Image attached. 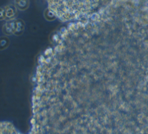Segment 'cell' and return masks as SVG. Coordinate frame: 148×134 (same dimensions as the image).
<instances>
[{
	"instance_id": "1",
	"label": "cell",
	"mask_w": 148,
	"mask_h": 134,
	"mask_svg": "<svg viewBox=\"0 0 148 134\" xmlns=\"http://www.w3.org/2000/svg\"><path fill=\"white\" fill-rule=\"evenodd\" d=\"M114 0H47L48 9L62 22L90 18L106 9Z\"/></svg>"
},
{
	"instance_id": "2",
	"label": "cell",
	"mask_w": 148,
	"mask_h": 134,
	"mask_svg": "<svg viewBox=\"0 0 148 134\" xmlns=\"http://www.w3.org/2000/svg\"><path fill=\"white\" fill-rule=\"evenodd\" d=\"M16 29V20L7 21L2 27V31L6 35L14 34Z\"/></svg>"
},
{
	"instance_id": "3",
	"label": "cell",
	"mask_w": 148,
	"mask_h": 134,
	"mask_svg": "<svg viewBox=\"0 0 148 134\" xmlns=\"http://www.w3.org/2000/svg\"><path fill=\"white\" fill-rule=\"evenodd\" d=\"M6 13V20H14L17 15V10L15 6L13 5H8L5 6Z\"/></svg>"
},
{
	"instance_id": "4",
	"label": "cell",
	"mask_w": 148,
	"mask_h": 134,
	"mask_svg": "<svg viewBox=\"0 0 148 134\" xmlns=\"http://www.w3.org/2000/svg\"><path fill=\"white\" fill-rule=\"evenodd\" d=\"M14 6L20 10L27 9L29 6V0H14Z\"/></svg>"
},
{
	"instance_id": "5",
	"label": "cell",
	"mask_w": 148,
	"mask_h": 134,
	"mask_svg": "<svg viewBox=\"0 0 148 134\" xmlns=\"http://www.w3.org/2000/svg\"><path fill=\"white\" fill-rule=\"evenodd\" d=\"M24 27H25L24 22L21 19H17L16 20V29L14 35L16 36H19L21 35L24 31Z\"/></svg>"
},
{
	"instance_id": "6",
	"label": "cell",
	"mask_w": 148,
	"mask_h": 134,
	"mask_svg": "<svg viewBox=\"0 0 148 134\" xmlns=\"http://www.w3.org/2000/svg\"><path fill=\"white\" fill-rule=\"evenodd\" d=\"M9 43V39L7 36H2L0 38V47H6Z\"/></svg>"
},
{
	"instance_id": "7",
	"label": "cell",
	"mask_w": 148,
	"mask_h": 134,
	"mask_svg": "<svg viewBox=\"0 0 148 134\" xmlns=\"http://www.w3.org/2000/svg\"><path fill=\"white\" fill-rule=\"evenodd\" d=\"M6 20V13H5V9L4 7L0 8V21Z\"/></svg>"
}]
</instances>
